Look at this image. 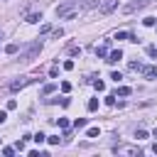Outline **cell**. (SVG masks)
Returning <instances> with one entry per match:
<instances>
[{
  "label": "cell",
  "instance_id": "33",
  "mask_svg": "<svg viewBox=\"0 0 157 157\" xmlns=\"http://www.w3.org/2000/svg\"><path fill=\"white\" fill-rule=\"evenodd\" d=\"M5 118H7V113H5V110H0V123H5Z\"/></svg>",
  "mask_w": 157,
  "mask_h": 157
},
{
  "label": "cell",
  "instance_id": "6",
  "mask_svg": "<svg viewBox=\"0 0 157 157\" xmlns=\"http://www.w3.org/2000/svg\"><path fill=\"white\" fill-rule=\"evenodd\" d=\"M115 7H118V0H101L98 2V12L101 15H110Z\"/></svg>",
  "mask_w": 157,
  "mask_h": 157
},
{
  "label": "cell",
  "instance_id": "30",
  "mask_svg": "<svg viewBox=\"0 0 157 157\" xmlns=\"http://www.w3.org/2000/svg\"><path fill=\"white\" fill-rule=\"evenodd\" d=\"M105 103L108 105H115V96H105Z\"/></svg>",
  "mask_w": 157,
  "mask_h": 157
},
{
  "label": "cell",
  "instance_id": "1",
  "mask_svg": "<svg viewBox=\"0 0 157 157\" xmlns=\"http://www.w3.org/2000/svg\"><path fill=\"white\" fill-rule=\"evenodd\" d=\"M56 17H61V20H71V17H76L78 12H81V7H78V2L76 0H69V2H64V5H56Z\"/></svg>",
  "mask_w": 157,
  "mask_h": 157
},
{
  "label": "cell",
  "instance_id": "16",
  "mask_svg": "<svg viewBox=\"0 0 157 157\" xmlns=\"http://www.w3.org/2000/svg\"><path fill=\"white\" fill-rule=\"evenodd\" d=\"M88 110H98V98H91L88 101Z\"/></svg>",
  "mask_w": 157,
  "mask_h": 157
},
{
  "label": "cell",
  "instance_id": "8",
  "mask_svg": "<svg viewBox=\"0 0 157 157\" xmlns=\"http://www.w3.org/2000/svg\"><path fill=\"white\" fill-rule=\"evenodd\" d=\"M120 59H123V52H120V49H113V52L108 54V59H105V61H108V64H118Z\"/></svg>",
  "mask_w": 157,
  "mask_h": 157
},
{
  "label": "cell",
  "instance_id": "26",
  "mask_svg": "<svg viewBox=\"0 0 157 157\" xmlns=\"http://www.w3.org/2000/svg\"><path fill=\"white\" fill-rule=\"evenodd\" d=\"M110 78H113V81H115V83H118V81H120V78H123V76H120V71H113V74H110Z\"/></svg>",
  "mask_w": 157,
  "mask_h": 157
},
{
  "label": "cell",
  "instance_id": "13",
  "mask_svg": "<svg viewBox=\"0 0 157 157\" xmlns=\"http://www.w3.org/2000/svg\"><path fill=\"white\" fill-rule=\"evenodd\" d=\"M32 140H34L37 145H42V142L47 140V135H44V132H37V135H32Z\"/></svg>",
  "mask_w": 157,
  "mask_h": 157
},
{
  "label": "cell",
  "instance_id": "2",
  "mask_svg": "<svg viewBox=\"0 0 157 157\" xmlns=\"http://www.w3.org/2000/svg\"><path fill=\"white\" fill-rule=\"evenodd\" d=\"M113 152H115V155H125V157H140V155H142V150H140L137 145H115Z\"/></svg>",
  "mask_w": 157,
  "mask_h": 157
},
{
  "label": "cell",
  "instance_id": "27",
  "mask_svg": "<svg viewBox=\"0 0 157 157\" xmlns=\"http://www.w3.org/2000/svg\"><path fill=\"white\" fill-rule=\"evenodd\" d=\"M88 137H98V128H88Z\"/></svg>",
  "mask_w": 157,
  "mask_h": 157
},
{
  "label": "cell",
  "instance_id": "3",
  "mask_svg": "<svg viewBox=\"0 0 157 157\" xmlns=\"http://www.w3.org/2000/svg\"><path fill=\"white\" fill-rule=\"evenodd\" d=\"M39 52H42V42L37 39V42H32V44L27 47V52L20 56V61H32V59H37V56H39Z\"/></svg>",
  "mask_w": 157,
  "mask_h": 157
},
{
  "label": "cell",
  "instance_id": "5",
  "mask_svg": "<svg viewBox=\"0 0 157 157\" xmlns=\"http://www.w3.org/2000/svg\"><path fill=\"white\" fill-rule=\"evenodd\" d=\"M32 81H34V78H29V76H20V78H15V81H10V86H7V88H10L12 93H15V91H20V88H25V86H27V83H32Z\"/></svg>",
  "mask_w": 157,
  "mask_h": 157
},
{
  "label": "cell",
  "instance_id": "14",
  "mask_svg": "<svg viewBox=\"0 0 157 157\" xmlns=\"http://www.w3.org/2000/svg\"><path fill=\"white\" fill-rule=\"evenodd\" d=\"M142 22H145V27H155V22H157V17H145Z\"/></svg>",
  "mask_w": 157,
  "mask_h": 157
},
{
  "label": "cell",
  "instance_id": "35",
  "mask_svg": "<svg viewBox=\"0 0 157 157\" xmlns=\"http://www.w3.org/2000/svg\"><path fill=\"white\" fill-rule=\"evenodd\" d=\"M0 39H2V32H0Z\"/></svg>",
  "mask_w": 157,
  "mask_h": 157
},
{
  "label": "cell",
  "instance_id": "10",
  "mask_svg": "<svg viewBox=\"0 0 157 157\" xmlns=\"http://www.w3.org/2000/svg\"><path fill=\"white\" fill-rule=\"evenodd\" d=\"M42 20V12H27L25 15V22H29V25H34V22H39Z\"/></svg>",
  "mask_w": 157,
  "mask_h": 157
},
{
  "label": "cell",
  "instance_id": "29",
  "mask_svg": "<svg viewBox=\"0 0 157 157\" xmlns=\"http://www.w3.org/2000/svg\"><path fill=\"white\" fill-rule=\"evenodd\" d=\"M54 88H56V86H54V83H47V86H44V93H52V91H54Z\"/></svg>",
  "mask_w": 157,
  "mask_h": 157
},
{
  "label": "cell",
  "instance_id": "17",
  "mask_svg": "<svg viewBox=\"0 0 157 157\" xmlns=\"http://www.w3.org/2000/svg\"><path fill=\"white\" fill-rule=\"evenodd\" d=\"M56 123H59V128H61V130H66V128H69V120H66V118H59Z\"/></svg>",
  "mask_w": 157,
  "mask_h": 157
},
{
  "label": "cell",
  "instance_id": "28",
  "mask_svg": "<svg viewBox=\"0 0 157 157\" xmlns=\"http://www.w3.org/2000/svg\"><path fill=\"white\" fill-rule=\"evenodd\" d=\"M147 54H150V56H157V47H155V44H152V47H147Z\"/></svg>",
  "mask_w": 157,
  "mask_h": 157
},
{
  "label": "cell",
  "instance_id": "18",
  "mask_svg": "<svg viewBox=\"0 0 157 157\" xmlns=\"http://www.w3.org/2000/svg\"><path fill=\"white\" fill-rule=\"evenodd\" d=\"M5 52H7V54H15V52H17V44H7Z\"/></svg>",
  "mask_w": 157,
  "mask_h": 157
},
{
  "label": "cell",
  "instance_id": "32",
  "mask_svg": "<svg viewBox=\"0 0 157 157\" xmlns=\"http://www.w3.org/2000/svg\"><path fill=\"white\" fill-rule=\"evenodd\" d=\"M47 140H49L52 145H59V135H52V137H47Z\"/></svg>",
  "mask_w": 157,
  "mask_h": 157
},
{
  "label": "cell",
  "instance_id": "25",
  "mask_svg": "<svg viewBox=\"0 0 157 157\" xmlns=\"http://www.w3.org/2000/svg\"><path fill=\"white\" fill-rule=\"evenodd\" d=\"M49 76H52V78H56V76H59V66H52V71H49Z\"/></svg>",
  "mask_w": 157,
  "mask_h": 157
},
{
  "label": "cell",
  "instance_id": "23",
  "mask_svg": "<svg viewBox=\"0 0 157 157\" xmlns=\"http://www.w3.org/2000/svg\"><path fill=\"white\" fill-rule=\"evenodd\" d=\"M2 155H5V157H12L15 150H12V147H2Z\"/></svg>",
  "mask_w": 157,
  "mask_h": 157
},
{
  "label": "cell",
  "instance_id": "12",
  "mask_svg": "<svg viewBox=\"0 0 157 157\" xmlns=\"http://www.w3.org/2000/svg\"><path fill=\"white\" fill-rule=\"evenodd\" d=\"M74 128H76V130L86 128V118H76V120H74Z\"/></svg>",
  "mask_w": 157,
  "mask_h": 157
},
{
  "label": "cell",
  "instance_id": "19",
  "mask_svg": "<svg viewBox=\"0 0 157 157\" xmlns=\"http://www.w3.org/2000/svg\"><path fill=\"white\" fill-rule=\"evenodd\" d=\"M130 69H132V71H140L142 64H140V61H130Z\"/></svg>",
  "mask_w": 157,
  "mask_h": 157
},
{
  "label": "cell",
  "instance_id": "21",
  "mask_svg": "<svg viewBox=\"0 0 157 157\" xmlns=\"http://www.w3.org/2000/svg\"><path fill=\"white\" fill-rule=\"evenodd\" d=\"M61 91L69 93V91H71V83H69V81H61Z\"/></svg>",
  "mask_w": 157,
  "mask_h": 157
},
{
  "label": "cell",
  "instance_id": "22",
  "mask_svg": "<svg viewBox=\"0 0 157 157\" xmlns=\"http://www.w3.org/2000/svg\"><path fill=\"white\" fill-rule=\"evenodd\" d=\"M135 137H137V140H145V137H147V130H137Z\"/></svg>",
  "mask_w": 157,
  "mask_h": 157
},
{
  "label": "cell",
  "instance_id": "34",
  "mask_svg": "<svg viewBox=\"0 0 157 157\" xmlns=\"http://www.w3.org/2000/svg\"><path fill=\"white\" fill-rule=\"evenodd\" d=\"M152 152H155V155H157V142H155V145H152Z\"/></svg>",
  "mask_w": 157,
  "mask_h": 157
},
{
  "label": "cell",
  "instance_id": "9",
  "mask_svg": "<svg viewBox=\"0 0 157 157\" xmlns=\"http://www.w3.org/2000/svg\"><path fill=\"white\" fill-rule=\"evenodd\" d=\"M98 2H101V0H81L78 7H81V10H93V7H98Z\"/></svg>",
  "mask_w": 157,
  "mask_h": 157
},
{
  "label": "cell",
  "instance_id": "24",
  "mask_svg": "<svg viewBox=\"0 0 157 157\" xmlns=\"http://www.w3.org/2000/svg\"><path fill=\"white\" fill-rule=\"evenodd\" d=\"M64 69H66V71H71V69H74V61H71V59H66V61H64Z\"/></svg>",
  "mask_w": 157,
  "mask_h": 157
},
{
  "label": "cell",
  "instance_id": "15",
  "mask_svg": "<svg viewBox=\"0 0 157 157\" xmlns=\"http://www.w3.org/2000/svg\"><path fill=\"white\" fill-rule=\"evenodd\" d=\"M130 93H132V91H130L128 86H120V88H118V96H130Z\"/></svg>",
  "mask_w": 157,
  "mask_h": 157
},
{
  "label": "cell",
  "instance_id": "11",
  "mask_svg": "<svg viewBox=\"0 0 157 157\" xmlns=\"http://www.w3.org/2000/svg\"><path fill=\"white\" fill-rule=\"evenodd\" d=\"M108 44H110V39H105L103 47H96V54H98V56H108Z\"/></svg>",
  "mask_w": 157,
  "mask_h": 157
},
{
  "label": "cell",
  "instance_id": "4",
  "mask_svg": "<svg viewBox=\"0 0 157 157\" xmlns=\"http://www.w3.org/2000/svg\"><path fill=\"white\" fill-rule=\"evenodd\" d=\"M147 5H150V0H130L128 5H123V15H132V12H137Z\"/></svg>",
  "mask_w": 157,
  "mask_h": 157
},
{
  "label": "cell",
  "instance_id": "20",
  "mask_svg": "<svg viewBox=\"0 0 157 157\" xmlns=\"http://www.w3.org/2000/svg\"><path fill=\"white\" fill-rule=\"evenodd\" d=\"M93 86H96V88H98V91H105V83H103V81H98V78H96V81H93Z\"/></svg>",
  "mask_w": 157,
  "mask_h": 157
},
{
  "label": "cell",
  "instance_id": "31",
  "mask_svg": "<svg viewBox=\"0 0 157 157\" xmlns=\"http://www.w3.org/2000/svg\"><path fill=\"white\" fill-rule=\"evenodd\" d=\"M17 108V101H7V110H15Z\"/></svg>",
  "mask_w": 157,
  "mask_h": 157
},
{
  "label": "cell",
  "instance_id": "7",
  "mask_svg": "<svg viewBox=\"0 0 157 157\" xmlns=\"http://www.w3.org/2000/svg\"><path fill=\"white\" fill-rule=\"evenodd\" d=\"M140 74H142L145 78H152V81H155V78H157V66H142Z\"/></svg>",
  "mask_w": 157,
  "mask_h": 157
}]
</instances>
